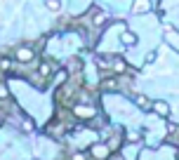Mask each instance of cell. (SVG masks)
<instances>
[{"label":"cell","instance_id":"obj_1","mask_svg":"<svg viewBox=\"0 0 179 160\" xmlns=\"http://www.w3.org/2000/svg\"><path fill=\"white\" fill-rule=\"evenodd\" d=\"M156 111L165 115V113H167V106H165V104H156Z\"/></svg>","mask_w":179,"mask_h":160},{"label":"cell","instance_id":"obj_2","mask_svg":"<svg viewBox=\"0 0 179 160\" xmlns=\"http://www.w3.org/2000/svg\"><path fill=\"white\" fill-rule=\"evenodd\" d=\"M19 59H31V52L28 49H19Z\"/></svg>","mask_w":179,"mask_h":160},{"label":"cell","instance_id":"obj_3","mask_svg":"<svg viewBox=\"0 0 179 160\" xmlns=\"http://www.w3.org/2000/svg\"><path fill=\"white\" fill-rule=\"evenodd\" d=\"M0 97H3V99L7 97V92H5V87H3V85H0Z\"/></svg>","mask_w":179,"mask_h":160}]
</instances>
